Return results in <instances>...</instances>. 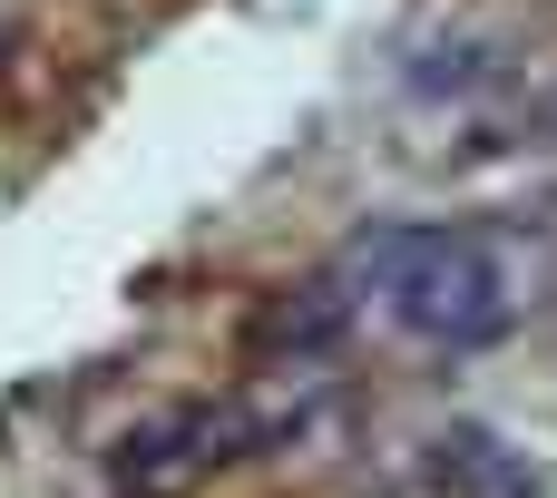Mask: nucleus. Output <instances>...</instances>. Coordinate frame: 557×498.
I'll return each instance as SVG.
<instances>
[{"mask_svg":"<svg viewBox=\"0 0 557 498\" xmlns=\"http://www.w3.org/2000/svg\"><path fill=\"white\" fill-rule=\"evenodd\" d=\"M343 274L352 294H382V313L411 333V343H441V352H480L509 333L519 294L499 274V254L460 225H411V215H382L343 245Z\"/></svg>","mask_w":557,"mask_h":498,"instance_id":"f257e3e1","label":"nucleus"},{"mask_svg":"<svg viewBox=\"0 0 557 498\" xmlns=\"http://www.w3.org/2000/svg\"><path fill=\"white\" fill-rule=\"evenodd\" d=\"M352 313H362V294H352V274L333 264V274H313V284H284L264 313H255V362H323V352H343V333H352Z\"/></svg>","mask_w":557,"mask_h":498,"instance_id":"f03ea898","label":"nucleus"},{"mask_svg":"<svg viewBox=\"0 0 557 498\" xmlns=\"http://www.w3.org/2000/svg\"><path fill=\"white\" fill-rule=\"evenodd\" d=\"M450 470L470 480V498H539V480H529L490 431H450V440H441V480H450Z\"/></svg>","mask_w":557,"mask_h":498,"instance_id":"7ed1b4c3","label":"nucleus"},{"mask_svg":"<svg viewBox=\"0 0 557 498\" xmlns=\"http://www.w3.org/2000/svg\"><path fill=\"white\" fill-rule=\"evenodd\" d=\"M519 147H557V88H539V98L519 108Z\"/></svg>","mask_w":557,"mask_h":498,"instance_id":"20e7f679","label":"nucleus"}]
</instances>
